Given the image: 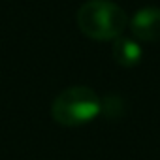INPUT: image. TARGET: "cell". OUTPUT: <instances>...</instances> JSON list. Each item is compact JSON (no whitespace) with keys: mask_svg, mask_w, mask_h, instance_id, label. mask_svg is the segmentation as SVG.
Segmentation results:
<instances>
[{"mask_svg":"<svg viewBox=\"0 0 160 160\" xmlns=\"http://www.w3.org/2000/svg\"><path fill=\"white\" fill-rule=\"evenodd\" d=\"M77 27L96 42L117 40L128 27L126 13L111 0H89L77 10Z\"/></svg>","mask_w":160,"mask_h":160,"instance_id":"obj_1","label":"cell"},{"mask_svg":"<svg viewBox=\"0 0 160 160\" xmlns=\"http://www.w3.org/2000/svg\"><path fill=\"white\" fill-rule=\"evenodd\" d=\"M100 113L102 100L89 87H70L62 91L51 106L53 119L62 126H83Z\"/></svg>","mask_w":160,"mask_h":160,"instance_id":"obj_2","label":"cell"},{"mask_svg":"<svg viewBox=\"0 0 160 160\" xmlns=\"http://www.w3.org/2000/svg\"><path fill=\"white\" fill-rule=\"evenodd\" d=\"M128 28L138 42H158L160 40V8L143 6L128 21Z\"/></svg>","mask_w":160,"mask_h":160,"instance_id":"obj_3","label":"cell"},{"mask_svg":"<svg viewBox=\"0 0 160 160\" xmlns=\"http://www.w3.org/2000/svg\"><path fill=\"white\" fill-rule=\"evenodd\" d=\"M113 58L119 66L122 68H134L141 62L143 57V49L139 45L138 40L126 38V36H119L117 40H113Z\"/></svg>","mask_w":160,"mask_h":160,"instance_id":"obj_4","label":"cell"}]
</instances>
